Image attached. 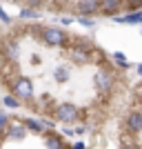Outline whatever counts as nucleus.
Segmentation results:
<instances>
[{"mask_svg": "<svg viewBox=\"0 0 142 149\" xmlns=\"http://www.w3.org/2000/svg\"><path fill=\"white\" fill-rule=\"evenodd\" d=\"M7 125H9V120H7V113H0V131L7 129Z\"/></svg>", "mask_w": 142, "mask_h": 149, "instance_id": "6ab92c4d", "label": "nucleus"}, {"mask_svg": "<svg viewBox=\"0 0 142 149\" xmlns=\"http://www.w3.org/2000/svg\"><path fill=\"white\" fill-rule=\"evenodd\" d=\"M78 9H80V13H96L100 9V2L98 0H80Z\"/></svg>", "mask_w": 142, "mask_h": 149, "instance_id": "1a4fd4ad", "label": "nucleus"}, {"mask_svg": "<svg viewBox=\"0 0 142 149\" xmlns=\"http://www.w3.org/2000/svg\"><path fill=\"white\" fill-rule=\"evenodd\" d=\"M13 96H18V100H29L31 96H33V82H31V78H27V76H20V78H16L13 80Z\"/></svg>", "mask_w": 142, "mask_h": 149, "instance_id": "f03ea898", "label": "nucleus"}, {"mask_svg": "<svg viewBox=\"0 0 142 149\" xmlns=\"http://www.w3.org/2000/svg\"><path fill=\"white\" fill-rule=\"evenodd\" d=\"M78 20H80L82 27H93V25H96V20H93V18H87V16H80Z\"/></svg>", "mask_w": 142, "mask_h": 149, "instance_id": "a211bd4d", "label": "nucleus"}, {"mask_svg": "<svg viewBox=\"0 0 142 149\" xmlns=\"http://www.w3.org/2000/svg\"><path fill=\"white\" fill-rule=\"evenodd\" d=\"M0 20H2V22H11V18L5 13V9H2V7H0Z\"/></svg>", "mask_w": 142, "mask_h": 149, "instance_id": "aec40b11", "label": "nucleus"}, {"mask_svg": "<svg viewBox=\"0 0 142 149\" xmlns=\"http://www.w3.org/2000/svg\"><path fill=\"white\" fill-rule=\"evenodd\" d=\"M22 125H25L29 131H36V134H40V131H44V125L40 123V120H33V118H27L22 120Z\"/></svg>", "mask_w": 142, "mask_h": 149, "instance_id": "9b49d317", "label": "nucleus"}, {"mask_svg": "<svg viewBox=\"0 0 142 149\" xmlns=\"http://www.w3.org/2000/svg\"><path fill=\"white\" fill-rule=\"evenodd\" d=\"M2 102H5L7 109H18V107H20V100L16 98V96H5V98H2Z\"/></svg>", "mask_w": 142, "mask_h": 149, "instance_id": "2eb2a0df", "label": "nucleus"}, {"mask_svg": "<svg viewBox=\"0 0 142 149\" xmlns=\"http://www.w3.org/2000/svg\"><path fill=\"white\" fill-rule=\"evenodd\" d=\"M127 127L131 134H140L142 131V111H131L127 118Z\"/></svg>", "mask_w": 142, "mask_h": 149, "instance_id": "423d86ee", "label": "nucleus"}, {"mask_svg": "<svg viewBox=\"0 0 142 149\" xmlns=\"http://www.w3.org/2000/svg\"><path fill=\"white\" fill-rule=\"evenodd\" d=\"M113 58H116V62L118 65H120V67H129V60H127V56H124V54H120V51H116V54H113Z\"/></svg>", "mask_w": 142, "mask_h": 149, "instance_id": "dca6fc26", "label": "nucleus"}, {"mask_svg": "<svg viewBox=\"0 0 142 149\" xmlns=\"http://www.w3.org/2000/svg\"><path fill=\"white\" fill-rule=\"evenodd\" d=\"M20 54V47L18 42H7V56H9V60H16Z\"/></svg>", "mask_w": 142, "mask_h": 149, "instance_id": "4468645a", "label": "nucleus"}, {"mask_svg": "<svg viewBox=\"0 0 142 149\" xmlns=\"http://www.w3.org/2000/svg\"><path fill=\"white\" fill-rule=\"evenodd\" d=\"M116 22H122V25H140L142 22V11H131L124 13V16H116Z\"/></svg>", "mask_w": 142, "mask_h": 149, "instance_id": "0eeeda50", "label": "nucleus"}, {"mask_svg": "<svg viewBox=\"0 0 142 149\" xmlns=\"http://www.w3.org/2000/svg\"><path fill=\"white\" fill-rule=\"evenodd\" d=\"M93 82H96V87H98V91H111L113 87V76L109 74V71H98L96 74V78H93Z\"/></svg>", "mask_w": 142, "mask_h": 149, "instance_id": "20e7f679", "label": "nucleus"}, {"mask_svg": "<svg viewBox=\"0 0 142 149\" xmlns=\"http://www.w3.org/2000/svg\"><path fill=\"white\" fill-rule=\"evenodd\" d=\"M25 136H27V127L22 123L7 125V138H9V140H22Z\"/></svg>", "mask_w": 142, "mask_h": 149, "instance_id": "39448f33", "label": "nucleus"}, {"mask_svg": "<svg viewBox=\"0 0 142 149\" xmlns=\"http://www.w3.org/2000/svg\"><path fill=\"white\" fill-rule=\"evenodd\" d=\"M42 42L49 47H64L67 45V33L58 27H47L42 29Z\"/></svg>", "mask_w": 142, "mask_h": 149, "instance_id": "f257e3e1", "label": "nucleus"}, {"mask_svg": "<svg viewBox=\"0 0 142 149\" xmlns=\"http://www.w3.org/2000/svg\"><path fill=\"white\" fill-rule=\"evenodd\" d=\"M124 149H138V147H136V145H127Z\"/></svg>", "mask_w": 142, "mask_h": 149, "instance_id": "b1692460", "label": "nucleus"}, {"mask_svg": "<svg viewBox=\"0 0 142 149\" xmlns=\"http://www.w3.org/2000/svg\"><path fill=\"white\" fill-rule=\"evenodd\" d=\"M20 18H38V11L36 9H22V11H20Z\"/></svg>", "mask_w": 142, "mask_h": 149, "instance_id": "f3484780", "label": "nucleus"}, {"mask_svg": "<svg viewBox=\"0 0 142 149\" xmlns=\"http://www.w3.org/2000/svg\"><path fill=\"white\" fill-rule=\"evenodd\" d=\"M53 113H56V120H60V123H64V125L78 120V107L71 105V102H62V105H58Z\"/></svg>", "mask_w": 142, "mask_h": 149, "instance_id": "7ed1b4c3", "label": "nucleus"}, {"mask_svg": "<svg viewBox=\"0 0 142 149\" xmlns=\"http://www.w3.org/2000/svg\"><path fill=\"white\" fill-rule=\"evenodd\" d=\"M44 145H47V149H62L60 136H53V134H49V136L44 138Z\"/></svg>", "mask_w": 142, "mask_h": 149, "instance_id": "f8f14e48", "label": "nucleus"}, {"mask_svg": "<svg viewBox=\"0 0 142 149\" xmlns=\"http://www.w3.org/2000/svg\"><path fill=\"white\" fill-rule=\"evenodd\" d=\"M11 2H18V0H11Z\"/></svg>", "mask_w": 142, "mask_h": 149, "instance_id": "393cba45", "label": "nucleus"}, {"mask_svg": "<svg viewBox=\"0 0 142 149\" xmlns=\"http://www.w3.org/2000/svg\"><path fill=\"white\" fill-rule=\"evenodd\" d=\"M120 2H122V0H102L100 7H102V11H105V13H111V11H116L118 7H120Z\"/></svg>", "mask_w": 142, "mask_h": 149, "instance_id": "ddd939ff", "label": "nucleus"}, {"mask_svg": "<svg viewBox=\"0 0 142 149\" xmlns=\"http://www.w3.org/2000/svg\"><path fill=\"white\" fill-rule=\"evenodd\" d=\"M69 76H71V71H69L67 65H60V67L53 69V78H56V82H67Z\"/></svg>", "mask_w": 142, "mask_h": 149, "instance_id": "9d476101", "label": "nucleus"}, {"mask_svg": "<svg viewBox=\"0 0 142 149\" xmlns=\"http://www.w3.org/2000/svg\"><path fill=\"white\" fill-rule=\"evenodd\" d=\"M138 74L142 76V62H140V65H138Z\"/></svg>", "mask_w": 142, "mask_h": 149, "instance_id": "5701e85b", "label": "nucleus"}, {"mask_svg": "<svg viewBox=\"0 0 142 149\" xmlns=\"http://www.w3.org/2000/svg\"><path fill=\"white\" fill-rule=\"evenodd\" d=\"M69 56H71V60L80 62V65H87V62L91 60V54H89L87 49H82V47H71Z\"/></svg>", "mask_w": 142, "mask_h": 149, "instance_id": "6e6552de", "label": "nucleus"}, {"mask_svg": "<svg viewBox=\"0 0 142 149\" xmlns=\"http://www.w3.org/2000/svg\"><path fill=\"white\" fill-rule=\"evenodd\" d=\"M71 149H85V143H76V145H73Z\"/></svg>", "mask_w": 142, "mask_h": 149, "instance_id": "4be33fe9", "label": "nucleus"}, {"mask_svg": "<svg viewBox=\"0 0 142 149\" xmlns=\"http://www.w3.org/2000/svg\"><path fill=\"white\" fill-rule=\"evenodd\" d=\"M127 2L131 5V9H133V7H138V5H142V0H127Z\"/></svg>", "mask_w": 142, "mask_h": 149, "instance_id": "412c9836", "label": "nucleus"}]
</instances>
